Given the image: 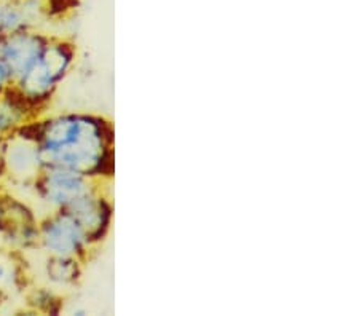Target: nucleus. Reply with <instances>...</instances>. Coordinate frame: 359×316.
Segmentation results:
<instances>
[{
    "mask_svg": "<svg viewBox=\"0 0 359 316\" xmlns=\"http://www.w3.org/2000/svg\"><path fill=\"white\" fill-rule=\"evenodd\" d=\"M75 60L74 43L50 37L37 61L15 80L11 91L37 117V109L45 107L67 77Z\"/></svg>",
    "mask_w": 359,
    "mask_h": 316,
    "instance_id": "obj_2",
    "label": "nucleus"
},
{
    "mask_svg": "<svg viewBox=\"0 0 359 316\" xmlns=\"http://www.w3.org/2000/svg\"><path fill=\"white\" fill-rule=\"evenodd\" d=\"M43 170L36 142L15 130L2 137L0 149V172L16 184H29L32 187L40 171Z\"/></svg>",
    "mask_w": 359,
    "mask_h": 316,
    "instance_id": "obj_6",
    "label": "nucleus"
},
{
    "mask_svg": "<svg viewBox=\"0 0 359 316\" xmlns=\"http://www.w3.org/2000/svg\"><path fill=\"white\" fill-rule=\"evenodd\" d=\"M61 211H67L74 217L91 246L100 243L111 227L112 208L109 201L97 192V188L75 201L67 209Z\"/></svg>",
    "mask_w": 359,
    "mask_h": 316,
    "instance_id": "obj_8",
    "label": "nucleus"
},
{
    "mask_svg": "<svg viewBox=\"0 0 359 316\" xmlns=\"http://www.w3.org/2000/svg\"><path fill=\"white\" fill-rule=\"evenodd\" d=\"M39 248L48 256L82 259L91 248L88 238L67 211H51L39 221Z\"/></svg>",
    "mask_w": 359,
    "mask_h": 316,
    "instance_id": "obj_3",
    "label": "nucleus"
},
{
    "mask_svg": "<svg viewBox=\"0 0 359 316\" xmlns=\"http://www.w3.org/2000/svg\"><path fill=\"white\" fill-rule=\"evenodd\" d=\"M0 238L13 251L39 246V219L32 208L4 188L0 191Z\"/></svg>",
    "mask_w": 359,
    "mask_h": 316,
    "instance_id": "obj_5",
    "label": "nucleus"
},
{
    "mask_svg": "<svg viewBox=\"0 0 359 316\" xmlns=\"http://www.w3.org/2000/svg\"><path fill=\"white\" fill-rule=\"evenodd\" d=\"M37 197L48 205L51 211L67 209L75 201L96 188L95 179L79 172L46 166L32 184Z\"/></svg>",
    "mask_w": 359,
    "mask_h": 316,
    "instance_id": "obj_4",
    "label": "nucleus"
},
{
    "mask_svg": "<svg viewBox=\"0 0 359 316\" xmlns=\"http://www.w3.org/2000/svg\"><path fill=\"white\" fill-rule=\"evenodd\" d=\"M32 29L20 0H0V34Z\"/></svg>",
    "mask_w": 359,
    "mask_h": 316,
    "instance_id": "obj_10",
    "label": "nucleus"
},
{
    "mask_svg": "<svg viewBox=\"0 0 359 316\" xmlns=\"http://www.w3.org/2000/svg\"><path fill=\"white\" fill-rule=\"evenodd\" d=\"M36 142L43 168H65L90 179L111 176L114 131L96 115L69 112L32 118L16 128Z\"/></svg>",
    "mask_w": 359,
    "mask_h": 316,
    "instance_id": "obj_1",
    "label": "nucleus"
},
{
    "mask_svg": "<svg viewBox=\"0 0 359 316\" xmlns=\"http://www.w3.org/2000/svg\"><path fill=\"white\" fill-rule=\"evenodd\" d=\"M25 283L20 267L13 262L11 254H0V302L5 298V291L8 286L20 287Z\"/></svg>",
    "mask_w": 359,
    "mask_h": 316,
    "instance_id": "obj_12",
    "label": "nucleus"
},
{
    "mask_svg": "<svg viewBox=\"0 0 359 316\" xmlns=\"http://www.w3.org/2000/svg\"><path fill=\"white\" fill-rule=\"evenodd\" d=\"M27 305L31 307L34 312L39 313H48V315H57L61 312L62 301L61 297L56 294L50 287H36L27 292Z\"/></svg>",
    "mask_w": 359,
    "mask_h": 316,
    "instance_id": "obj_11",
    "label": "nucleus"
},
{
    "mask_svg": "<svg viewBox=\"0 0 359 316\" xmlns=\"http://www.w3.org/2000/svg\"><path fill=\"white\" fill-rule=\"evenodd\" d=\"M46 280L57 287H71L79 283L82 277V266L80 259L48 256L45 263Z\"/></svg>",
    "mask_w": 359,
    "mask_h": 316,
    "instance_id": "obj_9",
    "label": "nucleus"
},
{
    "mask_svg": "<svg viewBox=\"0 0 359 316\" xmlns=\"http://www.w3.org/2000/svg\"><path fill=\"white\" fill-rule=\"evenodd\" d=\"M15 82L13 72L10 71V67L5 64L4 61H0V97H2L7 91L11 88V85Z\"/></svg>",
    "mask_w": 359,
    "mask_h": 316,
    "instance_id": "obj_13",
    "label": "nucleus"
},
{
    "mask_svg": "<svg viewBox=\"0 0 359 316\" xmlns=\"http://www.w3.org/2000/svg\"><path fill=\"white\" fill-rule=\"evenodd\" d=\"M0 191H2V184H0Z\"/></svg>",
    "mask_w": 359,
    "mask_h": 316,
    "instance_id": "obj_14",
    "label": "nucleus"
},
{
    "mask_svg": "<svg viewBox=\"0 0 359 316\" xmlns=\"http://www.w3.org/2000/svg\"><path fill=\"white\" fill-rule=\"evenodd\" d=\"M48 40L50 36L39 29L0 34V61L10 67L16 80L37 61Z\"/></svg>",
    "mask_w": 359,
    "mask_h": 316,
    "instance_id": "obj_7",
    "label": "nucleus"
}]
</instances>
